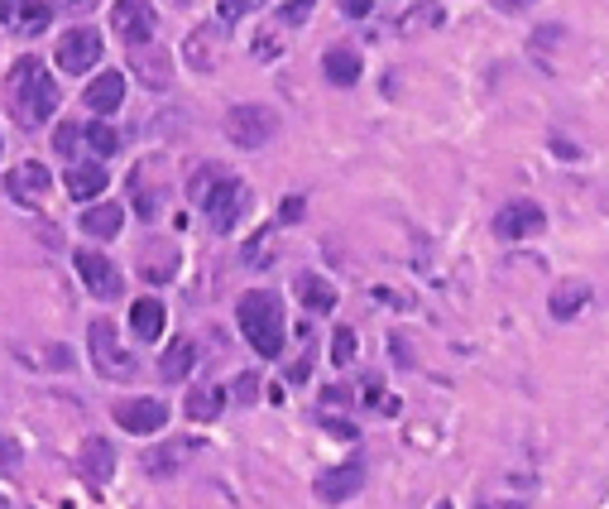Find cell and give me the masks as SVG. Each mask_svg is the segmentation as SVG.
I'll list each match as a JSON object with an SVG mask.
<instances>
[{"label":"cell","instance_id":"6da1fadb","mask_svg":"<svg viewBox=\"0 0 609 509\" xmlns=\"http://www.w3.org/2000/svg\"><path fill=\"white\" fill-rule=\"evenodd\" d=\"M5 101H10V115L24 125V130H38L48 125V115L58 111V82L48 77L44 58H20L5 77Z\"/></svg>","mask_w":609,"mask_h":509},{"label":"cell","instance_id":"7a4b0ae2","mask_svg":"<svg viewBox=\"0 0 609 509\" xmlns=\"http://www.w3.org/2000/svg\"><path fill=\"white\" fill-rule=\"evenodd\" d=\"M188 198L211 217V231L226 236V231H235V221H241L250 192H245V182L235 174H226L221 164H202L192 174V182H188Z\"/></svg>","mask_w":609,"mask_h":509},{"label":"cell","instance_id":"3957f363","mask_svg":"<svg viewBox=\"0 0 609 509\" xmlns=\"http://www.w3.org/2000/svg\"><path fill=\"white\" fill-rule=\"evenodd\" d=\"M235 322H241V332H245V342L255 346V356L264 361H274L284 351V332H288V322H284V298L279 294H245L241 298V308H235Z\"/></svg>","mask_w":609,"mask_h":509},{"label":"cell","instance_id":"277c9868","mask_svg":"<svg viewBox=\"0 0 609 509\" xmlns=\"http://www.w3.org/2000/svg\"><path fill=\"white\" fill-rule=\"evenodd\" d=\"M226 135H231V145H241V150H264L279 135V111L264 107V101H241V107H231V115H226Z\"/></svg>","mask_w":609,"mask_h":509},{"label":"cell","instance_id":"5b68a950","mask_svg":"<svg viewBox=\"0 0 609 509\" xmlns=\"http://www.w3.org/2000/svg\"><path fill=\"white\" fill-rule=\"evenodd\" d=\"M87 346H91V365H97V375H106V380H135V356L121 346L115 322H106V318L91 322Z\"/></svg>","mask_w":609,"mask_h":509},{"label":"cell","instance_id":"8992f818","mask_svg":"<svg viewBox=\"0 0 609 509\" xmlns=\"http://www.w3.org/2000/svg\"><path fill=\"white\" fill-rule=\"evenodd\" d=\"M53 63H58L63 73L82 77L87 68H97L101 63V34L91 30V24H77V30H68L58 38V48H53Z\"/></svg>","mask_w":609,"mask_h":509},{"label":"cell","instance_id":"52a82bcc","mask_svg":"<svg viewBox=\"0 0 609 509\" xmlns=\"http://www.w3.org/2000/svg\"><path fill=\"white\" fill-rule=\"evenodd\" d=\"M73 265H77V279L87 284V294L101 298V303L125 294V279H121V269H115V259H106L101 251H77Z\"/></svg>","mask_w":609,"mask_h":509},{"label":"cell","instance_id":"ba28073f","mask_svg":"<svg viewBox=\"0 0 609 509\" xmlns=\"http://www.w3.org/2000/svg\"><path fill=\"white\" fill-rule=\"evenodd\" d=\"M111 24H115V34H121V44L144 48L154 38V30H158V15H154L150 0H115Z\"/></svg>","mask_w":609,"mask_h":509},{"label":"cell","instance_id":"9c48e42d","mask_svg":"<svg viewBox=\"0 0 609 509\" xmlns=\"http://www.w3.org/2000/svg\"><path fill=\"white\" fill-rule=\"evenodd\" d=\"M115 423L135 438H150V433H164L168 423V403L154 399V395H140V399H121L115 403Z\"/></svg>","mask_w":609,"mask_h":509},{"label":"cell","instance_id":"30bf717a","mask_svg":"<svg viewBox=\"0 0 609 509\" xmlns=\"http://www.w3.org/2000/svg\"><path fill=\"white\" fill-rule=\"evenodd\" d=\"M547 226V212H542L538 202H528V198H513L499 207V217H495V236L499 241H523V236H538V231Z\"/></svg>","mask_w":609,"mask_h":509},{"label":"cell","instance_id":"8fae6325","mask_svg":"<svg viewBox=\"0 0 609 509\" xmlns=\"http://www.w3.org/2000/svg\"><path fill=\"white\" fill-rule=\"evenodd\" d=\"M0 20L15 38H38L53 24L48 0H0Z\"/></svg>","mask_w":609,"mask_h":509},{"label":"cell","instance_id":"7c38bea8","mask_svg":"<svg viewBox=\"0 0 609 509\" xmlns=\"http://www.w3.org/2000/svg\"><path fill=\"white\" fill-rule=\"evenodd\" d=\"M365 486V466L361 462H346V466H331V472L317 476V495H322L326 505H341L351 500V495H361Z\"/></svg>","mask_w":609,"mask_h":509},{"label":"cell","instance_id":"4fadbf2b","mask_svg":"<svg viewBox=\"0 0 609 509\" xmlns=\"http://www.w3.org/2000/svg\"><path fill=\"white\" fill-rule=\"evenodd\" d=\"M82 101H87V111H97V115L121 111V107H125V73H97V77L87 82Z\"/></svg>","mask_w":609,"mask_h":509},{"label":"cell","instance_id":"5bb4252c","mask_svg":"<svg viewBox=\"0 0 609 509\" xmlns=\"http://www.w3.org/2000/svg\"><path fill=\"white\" fill-rule=\"evenodd\" d=\"M197 447H202V442H192V438H174V442H164V447L144 452V472H150V476H174L182 462H192Z\"/></svg>","mask_w":609,"mask_h":509},{"label":"cell","instance_id":"9a60e30c","mask_svg":"<svg viewBox=\"0 0 609 509\" xmlns=\"http://www.w3.org/2000/svg\"><path fill=\"white\" fill-rule=\"evenodd\" d=\"M5 188H10V198H15V202L34 207V202L48 192V168H44V164H20L15 174L5 178Z\"/></svg>","mask_w":609,"mask_h":509},{"label":"cell","instance_id":"2e32d148","mask_svg":"<svg viewBox=\"0 0 609 509\" xmlns=\"http://www.w3.org/2000/svg\"><path fill=\"white\" fill-rule=\"evenodd\" d=\"M168 328V308L158 303V298H140L135 308H130V332L140 336V342H158Z\"/></svg>","mask_w":609,"mask_h":509},{"label":"cell","instance_id":"e0dca14e","mask_svg":"<svg viewBox=\"0 0 609 509\" xmlns=\"http://www.w3.org/2000/svg\"><path fill=\"white\" fill-rule=\"evenodd\" d=\"M121 226H125V207H115V202H97V207H87V212H82V231L91 241L121 236Z\"/></svg>","mask_w":609,"mask_h":509},{"label":"cell","instance_id":"ac0fdd59","mask_svg":"<svg viewBox=\"0 0 609 509\" xmlns=\"http://www.w3.org/2000/svg\"><path fill=\"white\" fill-rule=\"evenodd\" d=\"M322 73H326L331 87H355V82H361V73H365V63H361L355 48H326Z\"/></svg>","mask_w":609,"mask_h":509},{"label":"cell","instance_id":"d6986e66","mask_svg":"<svg viewBox=\"0 0 609 509\" xmlns=\"http://www.w3.org/2000/svg\"><path fill=\"white\" fill-rule=\"evenodd\" d=\"M164 198H168V192L158 188V182L150 188V164H140L135 174H130V202H135V212L154 221L158 212H164Z\"/></svg>","mask_w":609,"mask_h":509},{"label":"cell","instance_id":"ffe728a7","mask_svg":"<svg viewBox=\"0 0 609 509\" xmlns=\"http://www.w3.org/2000/svg\"><path fill=\"white\" fill-rule=\"evenodd\" d=\"M82 472L91 486H106V480L115 476V447L106 438H87V447H82Z\"/></svg>","mask_w":609,"mask_h":509},{"label":"cell","instance_id":"44dd1931","mask_svg":"<svg viewBox=\"0 0 609 509\" xmlns=\"http://www.w3.org/2000/svg\"><path fill=\"white\" fill-rule=\"evenodd\" d=\"M586 303H590V284H580V279L557 284V289H552V298H547V308H552V318H557V322H572Z\"/></svg>","mask_w":609,"mask_h":509},{"label":"cell","instance_id":"7402d4cb","mask_svg":"<svg viewBox=\"0 0 609 509\" xmlns=\"http://www.w3.org/2000/svg\"><path fill=\"white\" fill-rule=\"evenodd\" d=\"M294 294L302 298V308H308V312H331V308H336V289H331L322 274H308V269H302L298 279H294Z\"/></svg>","mask_w":609,"mask_h":509},{"label":"cell","instance_id":"603a6c76","mask_svg":"<svg viewBox=\"0 0 609 509\" xmlns=\"http://www.w3.org/2000/svg\"><path fill=\"white\" fill-rule=\"evenodd\" d=\"M197 365V346L188 342V336H182V342H174L164 351V356H158V375H164L168 385H178V380H188V370Z\"/></svg>","mask_w":609,"mask_h":509},{"label":"cell","instance_id":"cb8c5ba5","mask_svg":"<svg viewBox=\"0 0 609 509\" xmlns=\"http://www.w3.org/2000/svg\"><path fill=\"white\" fill-rule=\"evenodd\" d=\"M106 182H111V178H106L101 164H77L68 174V192L77 202H91V198H101V192H106Z\"/></svg>","mask_w":609,"mask_h":509},{"label":"cell","instance_id":"d4e9b609","mask_svg":"<svg viewBox=\"0 0 609 509\" xmlns=\"http://www.w3.org/2000/svg\"><path fill=\"white\" fill-rule=\"evenodd\" d=\"M221 403H226V395H221L217 385H197V389H188V419L192 423H211L221 413Z\"/></svg>","mask_w":609,"mask_h":509},{"label":"cell","instance_id":"484cf974","mask_svg":"<svg viewBox=\"0 0 609 509\" xmlns=\"http://www.w3.org/2000/svg\"><path fill=\"white\" fill-rule=\"evenodd\" d=\"M135 73H140V82L144 87H168V82H174V68H168V54H158V48H154V54H135Z\"/></svg>","mask_w":609,"mask_h":509},{"label":"cell","instance_id":"4316f807","mask_svg":"<svg viewBox=\"0 0 609 509\" xmlns=\"http://www.w3.org/2000/svg\"><path fill=\"white\" fill-rule=\"evenodd\" d=\"M188 54L197 58V68L211 73L217 68V30H202V34H192L188 38Z\"/></svg>","mask_w":609,"mask_h":509},{"label":"cell","instance_id":"83f0119b","mask_svg":"<svg viewBox=\"0 0 609 509\" xmlns=\"http://www.w3.org/2000/svg\"><path fill=\"white\" fill-rule=\"evenodd\" d=\"M87 145H91V154H101V159H106V154L121 150V135H115L106 121H97V125H87Z\"/></svg>","mask_w":609,"mask_h":509},{"label":"cell","instance_id":"f1b7e54d","mask_svg":"<svg viewBox=\"0 0 609 509\" xmlns=\"http://www.w3.org/2000/svg\"><path fill=\"white\" fill-rule=\"evenodd\" d=\"M264 0H221L217 5V15H221V24H235V20H245L250 10H259Z\"/></svg>","mask_w":609,"mask_h":509},{"label":"cell","instance_id":"f546056e","mask_svg":"<svg viewBox=\"0 0 609 509\" xmlns=\"http://www.w3.org/2000/svg\"><path fill=\"white\" fill-rule=\"evenodd\" d=\"M355 346H361V342H355V332L341 328L336 342H331V361H336V365H351V361H355Z\"/></svg>","mask_w":609,"mask_h":509},{"label":"cell","instance_id":"4dcf8cb0","mask_svg":"<svg viewBox=\"0 0 609 509\" xmlns=\"http://www.w3.org/2000/svg\"><path fill=\"white\" fill-rule=\"evenodd\" d=\"M77 145H82V130H77V125H58V135H53V150H58L63 159H73Z\"/></svg>","mask_w":609,"mask_h":509},{"label":"cell","instance_id":"1f68e13d","mask_svg":"<svg viewBox=\"0 0 609 509\" xmlns=\"http://www.w3.org/2000/svg\"><path fill=\"white\" fill-rule=\"evenodd\" d=\"M446 15H442V5H432V0H422V5L413 10V15H408V30H418V24H432V30H436V24H442Z\"/></svg>","mask_w":609,"mask_h":509},{"label":"cell","instance_id":"d6a6232c","mask_svg":"<svg viewBox=\"0 0 609 509\" xmlns=\"http://www.w3.org/2000/svg\"><path fill=\"white\" fill-rule=\"evenodd\" d=\"M312 5H317V0H288V5L279 10V24H302L312 15Z\"/></svg>","mask_w":609,"mask_h":509},{"label":"cell","instance_id":"836d02e7","mask_svg":"<svg viewBox=\"0 0 609 509\" xmlns=\"http://www.w3.org/2000/svg\"><path fill=\"white\" fill-rule=\"evenodd\" d=\"M15 466H20V442L0 438V472H15Z\"/></svg>","mask_w":609,"mask_h":509},{"label":"cell","instance_id":"e575fe53","mask_svg":"<svg viewBox=\"0 0 609 509\" xmlns=\"http://www.w3.org/2000/svg\"><path fill=\"white\" fill-rule=\"evenodd\" d=\"M255 395H259V380H255V370H245L241 380H235V399H241V403H255Z\"/></svg>","mask_w":609,"mask_h":509},{"label":"cell","instance_id":"d590c367","mask_svg":"<svg viewBox=\"0 0 609 509\" xmlns=\"http://www.w3.org/2000/svg\"><path fill=\"white\" fill-rule=\"evenodd\" d=\"M302 207H308L302 198H288V202L279 207V221H284V226H294V221H302Z\"/></svg>","mask_w":609,"mask_h":509},{"label":"cell","instance_id":"8d00e7d4","mask_svg":"<svg viewBox=\"0 0 609 509\" xmlns=\"http://www.w3.org/2000/svg\"><path fill=\"white\" fill-rule=\"evenodd\" d=\"M44 361H53L58 370H73V351H68V346H48V356H44Z\"/></svg>","mask_w":609,"mask_h":509},{"label":"cell","instance_id":"74e56055","mask_svg":"<svg viewBox=\"0 0 609 509\" xmlns=\"http://www.w3.org/2000/svg\"><path fill=\"white\" fill-rule=\"evenodd\" d=\"M341 10L346 15H369V0H341Z\"/></svg>","mask_w":609,"mask_h":509},{"label":"cell","instance_id":"f35d334b","mask_svg":"<svg viewBox=\"0 0 609 509\" xmlns=\"http://www.w3.org/2000/svg\"><path fill=\"white\" fill-rule=\"evenodd\" d=\"M475 509H528L523 500H485V505H475Z\"/></svg>","mask_w":609,"mask_h":509},{"label":"cell","instance_id":"ab89813d","mask_svg":"<svg viewBox=\"0 0 609 509\" xmlns=\"http://www.w3.org/2000/svg\"><path fill=\"white\" fill-rule=\"evenodd\" d=\"M505 10H523V5H533V0H499Z\"/></svg>","mask_w":609,"mask_h":509},{"label":"cell","instance_id":"60d3db41","mask_svg":"<svg viewBox=\"0 0 609 509\" xmlns=\"http://www.w3.org/2000/svg\"><path fill=\"white\" fill-rule=\"evenodd\" d=\"M436 509H452V500H436Z\"/></svg>","mask_w":609,"mask_h":509},{"label":"cell","instance_id":"b9f144b4","mask_svg":"<svg viewBox=\"0 0 609 509\" xmlns=\"http://www.w3.org/2000/svg\"><path fill=\"white\" fill-rule=\"evenodd\" d=\"M0 509H10V500H5V495H0Z\"/></svg>","mask_w":609,"mask_h":509}]
</instances>
